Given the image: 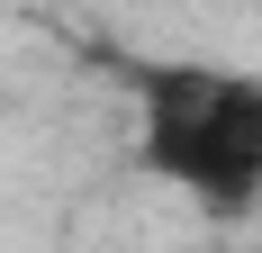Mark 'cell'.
<instances>
[{
	"mask_svg": "<svg viewBox=\"0 0 262 253\" xmlns=\"http://www.w3.org/2000/svg\"><path fill=\"white\" fill-rule=\"evenodd\" d=\"M136 163L208 217H244L262 199V73L136 64Z\"/></svg>",
	"mask_w": 262,
	"mask_h": 253,
	"instance_id": "1",
	"label": "cell"
}]
</instances>
